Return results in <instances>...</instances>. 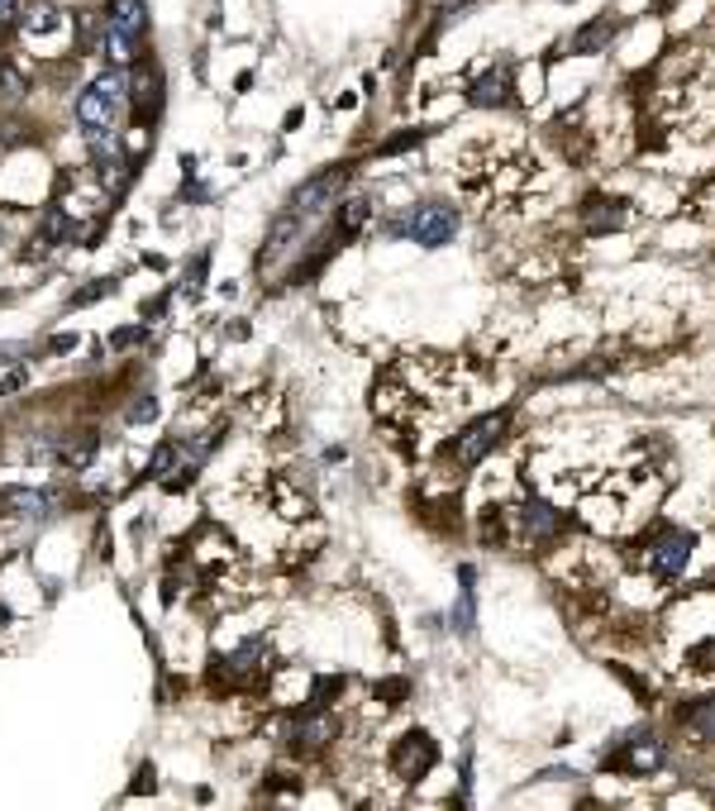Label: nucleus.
Here are the masks:
<instances>
[{
  "label": "nucleus",
  "instance_id": "nucleus-1",
  "mask_svg": "<svg viewBox=\"0 0 715 811\" xmlns=\"http://www.w3.org/2000/svg\"><path fill=\"white\" fill-rule=\"evenodd\" d=\"M129 101V92H125V72H101L96 82L86 86V92L77 96V125H82V134H86V144H101V139H115V115H119V105Z\"/></svg>",
  "mask_w": 715,
  "mask_h": 811
},
{
  "label": "nucleus",
  "instance_id": "nucleus-2",
  "mask_svg": "<svg viewBox=\"0 0 715 811\" xmlns=\"http://www.w3.org/2000/svg\"><path fill=\"white\" fill-rule=\"evenodd\" d=\"M387 234H410L420 249H444L449 239L459 234V210H453V206H439V201L410 206V215L391 220Z\"/></svg>",
  "mask_w": 715,
  "mask_h": 811
},
{
  "label": "nucleus",
  "instance_id": "nucleus-3",
  "mask_svg": "<svg viewBox=\"0 0 715 811\" xmlns=\"http://www.w3.org/2000/svg\"><path fill=\"white\" fill-rule=\"evenodd\" d=\"M344 182H348V162L315 172L311 182H301V187L292 191V201H286V215H296L301 224H311L315 215H325V210L334 206V197L344 191Z\"/></svg>",
  "mask_w": 715,
  "mask_h": 811
},
{
  "label": "nucleus",
  "instance_id": "nucleus-4",
  "mask_svg": "<svg viewBox=\"0 0 715 811\" xmlns=\"http://www.w3.org/2000/svg\"><path fill=\"white\" fill-rule=\"evenodd\" d=\"M506 425H511V415L506 411H492V415H482V420H473L459 440L449 444V459H453V468H477V463L492 454V449L501 444V434H506Z\"/></svg>",
  "mask_w": 715,
  "mask_h": 811
},
{
  "label": "nucleus",
  "instance_id": "nucleus-5",
  "mask_svg": "<svg viewBox=\"0 0 715 811\" xmlns=\"http://www.w3.org/2000/svg\"><path fill=\"white\" fill-rule=\"evenodd\" d=\"M125 92H129V115L134 125H154L162 115V67L154 57H134V72L125 77Z\"/></svg>",
  "mask_w": 715,
  "mask_h": 811
},
{
  "label": "nucleus",
  "instance_id": "nucleus-6",
  "mask_svg": "<svg viewBox=\"0 0 715 811\" xmlns=\"http://www.w3.org/2000/svg\"><path fill=\"white\" fill-rule=\"evenodd\" d=\"M606 769L611 773H630V778H644V773H653L663 763V740L659 735H649V730H634V735H625L616 749H606Z\"/></svg>",
  "mask_w": 715,
  "mask_h": 811
},
{
  "label": "nucleus",
  "instance_id": "nucleus-7",
  "mask_svg": "<svg viewBox=\"0 0 715 811\" xmlns=\"http://www.w3.org/2000/svg\"><path fill=\"white\" fill-rule=\"evenodd\" d=\"M434 759H439V745H434L430 730H410L391 745V769H397V778H406V783H416L420 773H430Z\"/></svg>",
  "mask_w": 715,
  "mask_h": 811
},
{
  "label": "nucleus",
  "instance_id": "nucleus-8",
  "mask_svg": "<svg viewBox=\"0 0 715 811\" xmlns=\"http://www.w3.org/2000/svg\"><path fill=\"white\" fill-rule=\"evenodd\" d=\"M692 545H696V539H692L687 530H663V535L649 545L644 564H649L659 578H682V573H687V559H692Z\"/></svg>",
  "mask_w": 715,
  "mask_h": 811
},
{
  "label": "nucleus",
  "instance_id": "nucleus-9",
  "mask_svg": "<svg viewBox=\"0 0 715 811\" xmlns=\"http://www.w3.org/2000/svg\"><path fill=\"white\" fill-rule=\"evenodd\" d=\"M625 29V20H620L616 10H601L597 20H587L582 29H572V39H568V49L572 53H606L616 43V34Z\"/></svg>",
  "mask_w": 715,
  "mask_h": 811
},
{
  "label": "nucleus",
  "instance_id": "nucleus-10",
  "mask_svg": "<svg viewBox=\"0 0 715 811\" xmlns=\"http://www.w3.org/2000/svg\"><path fill=\"white\" fill-rule=\"evenodd\" d=\"M473 105H482V110H496V105H511L515 101V67L511 63H496V67H486L482 77L473 82Z\"/></svg>",
  "mask_w": 715,
  "mask_h": 811
},
{
  "label": "nucleus",
  "instance_id": "nucleus-11",
  "mask_svg": "<svg viewBox=\"0 0 715 811\" xmlns=\"http://www.w3.org/2000/svg\"><path fill=\"white\" fill-rule=\"evenodd\" d=\"M515 525H521V535L529 539V545H549V539L562 535V516L544 502H525L521 510H515Z\"/></svg>",
  "mask_w": 715,
  "mask_h": 811
},
{
  "label": "nucleus",
  "instance_id": "nucleus-12",
  "mask_svg": "<svg viewBox=\"0 0 715 811\" xmlns=\"http://www.w3.org/2000/svg\"><path fill=\"white\" fill-rule=\"evenodd\" d=\"M96 449H101V440H96V430H67V434H57V444H53V459L63 463V468H91V459H96Z\"/></svg>",
  "mask_w": 715,
  "mask_h": 811
},
{
  "label": "nucleus",
  "instance_id": "nucleus-13",
  "mask_svg": "<svg viewBox=\"0 0 715 811\" xmlns=\"http://www.w3.org/2000/svg\"><path fill=\"white\" fill-rule=\"evenodd\" d=\"M0 506H6V516H24V520H43L57 510V497L53 492H34V487H10L0 492Z\"/></svg>",
  "mask_w": 715,
  "mask_h": 811
},
{
  "label": "nucleus",
  "instance_id": "nucleus-14",
  "mask_svg": "<svg viewBox=\"0 0 715 811\" xmlns=\"http://www.w3.org/2000/svg\"><path fill=\"white\" fill-rule=\"evenodd\" d=\"M334 730H339V726H334V716H319V707H315V712L292 730V749H296V755H319V749L334 740Z\"/></svg>",
  "mask_w": 715,
  "mask_h": 811
},
{
  "label": "nucleus",
  "instance_id": "nucleus-15",
  "mask_svg": "<svg viewBox=\"0 0 715 811\" xmlns=\"http://www.w3.org/2000/svg\"><path fill=\"white\" fill-rule=\"evenodd\" d=\"M582 224H587V234L620 230V224H625V201H601V197H591V201L582 206Z\"/></svg>",
  "mask_w": 715,
  "mask_h": 811
},
{
  "label": "nucleus",
  "instance_id": "nucleus-16",
  "mask_svg": "<svg viewBox=\"0 0 715 811\" xmlns=\"http://www.w3.org/2000/svg\"><path fill=\"white\" fill-rule=\"evenodd\" d=\"M63 239H67V215H63V206H49L39 220V230H34V253H49V249L63 244Z\"/></svg>",
  "mask_w": 715,
  "mask_h": 811
},
{
  "label": "nucleus",
  "instance_id": "nucleus-17",
  "mask_svg": "<svg viewBox=\"0 0 715 811\" xmlns=\"http://www.w3.org/2000/svg\"><path fill=\"white\" fill-rule=\"evenodd\" d=\"M682 726H692L702 740H715V697H702L692 707H682Z\"/></svg>",
  "mask_w": 715,
  "mask_h": 811
},
{
  "label": "nucleus",
  "instance_id": "nucleus-18",
  "mask_svg": "<svg viewBox=\"0 0 715 811\" xmlns=\"http://www.w3.org/2000/svg\"><path fill=\"white\" fill-rule=\"evenodd\" d=\"M24 29H29V34H53V29H57V10L49 6V0H39V6H29V14H24Z\"/></svg>",
  "mask_w": 715,
  "mask_h": 811
},
{
  "label": "nucleus",
  "instance_id": "nucleus-19",
  "mask_svg": "<svg viewBox=\"0 0 715 811\" xmlns=\"http://www.w3.org/2000/svg\"><path fill=\"white\" fill-rule=\"evenodd\" d=\"M0 96H6V101H20V96H24V77H20L14 67L0 72Z\"/></svg>",
  "mask_w": 715,
  "mask_h": 811
},
{
  "label": "nucleus",
  "instance_id": "nucleus-20",
  "mask_svg": "<svg viewBox=\"0 0 715 811\" xmlns=\"http://www.w3.org/2000/svg\"><path fill=\"white\" fill-rule=\"evenodd\" d=\"M692 664H696V668H715V635H711L706 644H696V650H692Z\"/></svg>",
  "mask_w": 715,
  "mask_h": 811
},
{
  "label": "nucleus",
  "instance_id": "nucleus-21",
  "mask_svg": "<svg viewBox=\"0 0 715 811\" xmlns=\"http://www.w3.org/2000/svg\"><path fill=\"white\" fill-rule=\"evenodd\" d=\"M154 415H158V401H154V397H144V401L129 411V420H134V425H139V420H154Z\"/></svg>",
  "mask_w": 715,
  "mask_h": 811
},
{
  "label": "nucleus",
  "instance_id": "nucleus-22",
  "mask_svg": "<svg viewBox=\"0 0 715 811\" xmlns=\"http://www.w3.org/2000/svg\"><path fill=\"white\" fill-rule=\"evenodd\" d=\"M20 20V0H0V29H10Z\"/></svg>",
  "mask_w": 715,
  "mask_h": 811
},
{
  "label": "nucleus",
  "instance_id": "nucleus-23",
  "mask_svg": "<svg viewBox=\"0 0 715 811\" xmlns=\"http://www.w3.org/2000/svg\"><path fill=\"white\" fill-rule=\"evenodd\" d=\"M139 339H144V329H119V335H111L115 349H129V344H139Z\"/></svg>",
  "mask_w": 715,
  "mask_h": 811
},
{
  "label": "nucleus",
  "instance_id": "nucleus-24",
  "mask_svg": "<svg viewBox=\"0 0 715 811\" xmlns=\"http://www.w3.org/2000/svg\"><path fill=\"white\" fill-rule=\"evenodd\" d=\"M29 344H0V364H14V354H24Z\"/></svg>",
  "mask_w": 715,
  "mask_h": 811
},
{
  "label": "nucleus",
  "instance_id": "nucleus-25",
  "mask_svg": "<svg viewBox=\"0 0 715 811\" xmlns=\"http://www.w3.org/2000/svg\"><path fill=\"white\" fill-rule=\"evenodd\" d=\"M673 6H677V0H653V14H667Z\"/></svg>",
  "mask_w": 715,
  "mask_h": 811
}]
</instances>
